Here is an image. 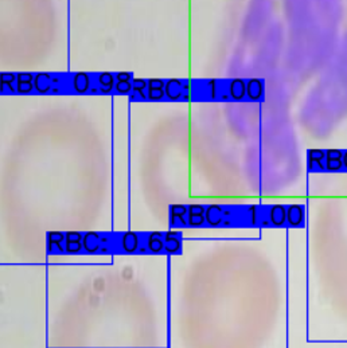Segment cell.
Returning <instances> with one entry per match:
<instances>
[{"label":"cell","mask_w":347,"mask_h":348,"mask_svg":"<svg viewBox=\"0 0 347 348\" xmlns=\"http://www.w3.org/2000/svg\"><path fill=\"white\" fill-rule=\"evenodd\" d=\"M34 79L33 74L30 73H19L16 74V92L22 94H29L34 89Z\"/></svg>","instance_id":"cell-15"},{"label":"cell","mask_w":347,"mask_h":348,"mask_svg":"<svg viewBox=\"0 0 347 348\" xmlns=\"http://www.w3.org/2000/svg\"><path fill=\"white\" fill-rule=\"evenodd\" d=\"M230 211L225 210L220 204H210L209 207H206V223L210 227H218L224 225V221L228 218Z\"/></svg>","instance_id":"cell-3"},{"label":"cell","mask_w":347,"mask_h":348,"mask_svg":"<svg viewBox=\"0 0 347 348\" xmlns=\"http://www.w3.org/2000/svg\"><path fill=\"white\" fill-rule=\"evenodd\" d=\"M71 88L75 93H86L90 89V77L86 73H77L73 75Z\"/></svg>","instance_id":"cell-20"},{"label":"cell","mask_w":347,"mask_h":348,"mask_svg":"<svg viewBox=\"0 0 347 348\" xmlns=\"http://www.w3.org/2000/svg\"><path fill=\"white\" fill-rule=\"evenodd\" d=\"M65 238V252L66 254H78L84 252L83 238L84 233L79 231H66Z\"/></svg>","instance_id":"cell-6"},{"label":"cell","mask_w":347,"mask_h":348,"mask_svg":"<svg viewBox=\"0 0 347 348\" xmlns=\"http://www.w3.org/2000/svg\"><path fill=\"white\" fill-rule=\"evenodd\" d=\"M229 94L233 100L239 101L243 100L247 94V82L239 78H235L229 84Z\"/></svg>","instance_id":"cell-17"},{"label":"cell","mask_w":347,"mask_h":348,"mask_svg":"<svg viewBox=\"0 0 347 348\" xmlns=\"http://www.w3.org/2000/svg\"><path fill=\"white\" fill-rule=\"evenodd\" d=\"M325 167L326 171H331V172L342 170L343 168V152L338 151V149L326 151Z\"/></svg>","instance_id":"cell-12"},{"label":"cell","mask_w":347,"mask_h":348,"mask_svg":"<svg viewBox=\"0 0 347 348\" xmlns=\"http://www.w3.org/2000/svg\"><path fill=\"white\" fill-rule=\"evenodd\" d=\"M144 234L135 233V231H125L119 234L117 238V249L124 254H135L139 253V248L142 245V237Z\"/></svg>","instance_id":"cell-1"},{"label":"cell","mask_w":347,"mask_h":348,"mask_svg":"<svg viewBox=\"0 0 347 348\" xmlns=\"http://www.w3.org/2000/svg\"><path fill=\"white\" fill-rule=\"evenodd\" d=\"M115 77L117 81H131L134 74H131V73H117V74H115Z\"/></svg>","instance_id":"cell-26"},{"label":"cell","mask_w":347,"mask_h":348,"mask_svg":"<svg viewBox=\"0 0 347 348\" xmlns=\"http://www.w3.org/2000/svg\"><path fill=\"white\" fill-rule=\"evenodd\" d=\"M134 89V85H132L131 81H117L115 85V90L120 94H128V93H132Z\"/></svg>","instance_id":"cell-24"},{"label":"cell","mask_w":347,"mask_h":348,"mask_svg":"<svg viewBox=\"0 0 347 348\" xmlns=\"http://www.w3.org/2000/svg\"><path fill=\"white\" fill-rule=\"evenodd\" d=\"M132 85H134V89H132V94H131L132 100H134V98H138V97L139 98H142V100H146L147 98L146 90H147V86H148V82L138 78V79H134Z\"/></svg>","instance_id":"cell-23"},{"label":"cell","mask_w":347,"mask_h":348,"mask_svg":"<svg viewBox=\"0 0 347 348\" xmlns=\"http://www.w3.org/2000/svg\"><path fill=\"white\" fill-rule=\"evenodd\" d=\"M343 167L347 170V152L346 153H343Z\"/></svg>","instance_id":"cell-27"},{"label":"cell","mask_w":347,"mask_h":348,"mask_svg":"<svg viewBox=\"0 0 347 348\" xmlns=\"http://www.w3.org/2000/svg\"><path fill=\"white\" fill-rule=\"evenodd\" d=\"M265 217L268 219L271 226H284V225H287V206H283V204L269 206L268 210L265 211Z\"/></svg>","instance_id":"cell-4"},{"label":"cell","mask_w":347,"mask_h":348,"mask_svg":"<svg viewBox=\"0 0 347 348\" xmlns=\"http://www.w3.org/2000/svg\"><path fill=\"white\" fill-rule=\"evenodd\" d=\"M166 82L162 79H149L147 86V98L153 101L162 100L166 96Z\"/></svg>","instance_id":"cell-13"},{"label":"cell","mask_w":347,"mask_h":348,"mask_svg":"<svg viewBox=\"0 0 347 348\" xmlns=\"http://www.w3.org/2000/svg\"><path fill=\"white\" fill-rule=\"evenodd\" d=\"M325 159H326V151H321V149H311V151L308 152V167H310V170L326 171Z\"/></svg>","instance_id":"cell-14"},{"label":"cell","mask_w":347,"mask_h":348,"mask_svg":"<svg viewBox=\"0 0 347 348\" xmlns=\"http://www.w3.org/2000/svg\"><path fill=\"white\" fill-rule=\"evenodd\" d=\"M105 241H106V238H104V234L96 233V231L84 233V253H86V254H96V253L101 252V249H104L102 248V244Z\"/></svg>","instance_id":"cell-2"},{"label":"cell","mask_w":347,"mask_h":348,"mask_svg":"<svg viewBox=\"0 0 347 348\" xmlns=\"http://www.w3.org/2000/svg\"><path fill=\"white\" fill-rule=\"evenodd\" d=\"M65 238L66 234L62 231H50L46 235V241H47V250L50 254H57V253H66L65 252Z\"/></svg>","instance_id":"cell-8"},{"label":"cell","mask_w":347,"mask_h":348,"mask_svg":"<svg viewBox=\"0 0 347 348\" xmlns=\"http://www.w3.org/2000/svg\"><path fill=\"white\" fill-rule=\"evenodd\" d=\"M165 241V253L168 256L179 254L182 249V234L176 231H167L163 237Z\"/></svg>","instance_id":"cell-10"},{"label":"cell","mask_w":347,"mask_h":348,"mask_svg":"<svg viewBox=\"0 0 347 348\" xmlns=\"http://www.w3.org/2000/svg\"><path fill=\"white\" fill-rule=\"evenodd\" d=\"M287 225L291 227H302L304 225V207L302 204L287 206Z\"/></svg>","instance_id":"cell-11"},{"label":"cell","mask_w":347,"mask_h":348,"mask_svg":"<svg viewBox=\"0 0 347 348\" xmlns=\"http://www.w3.org/2000/svg\"><path fill=\"white\" fill-rule=\"evenodd\" d=\"M206 207L203 204H190L187 211V226L202 227L206 223Z\"/></svg>","instance_id":"cell-5"},{"label":"cell","mask_w":347,"mask_h":348,"mask_svg":"<svg viewBox=\"0 0 347 348\" xmlns=\"http://www.w3.org/2000/svg\"><path fill=\"white\" fill-rule=\"evenodd\" d=\"M265 214L264 208L260 206H248L245 208V218L250 226H257L262 223V215Z\"/></svg>","instance_id":"cell-21"},{"label":"cell","mask_w":347,"mask_h":348,"mask_svg":"<svg viewBox=\"0 0 347 348\" xmlns=\"http://www.w3.org/2000/svg\"><path fill=\"white\" fill-rule=\"evenodd\" d=\"M16 75L11 74V73H6V74H2V86H7L8 89H12V84L15 82Z\"/></svg>","instance_id":"cell-25"},{"label":"cell","mask_w":347,"mask_h":348,"mask_svg":"<svg viewBox=\"0 0 347 348\" xmlns=\"http://www.w3.org/2000/svg\"><path fill=\"white\" fill-rule=\"evenodd\" d=\"M183 84L182 81H178V79H170V81L166 82V96L170 98V100H178L182 97L183 92Z\"/></svg>","instance_id":"cell-22"},{"label":"cell","mask_w":347,"mask_h":348,"mask_svg":"<svg viewBox=\"0 0 347 348\" xmlns=\"http://www.w3.org/2000/svg\"><path fill=\"white\" fill-rule=\"evenodd\" d=\"M51 75L46 74V73H39L35 75L34 79V89L35 92L41 93V94H46L51 90Z\"/></svg>","instance_id":"cell-19"},{"label":"cell","mask_w":347,"mask_h":348,"mask_svg":"<svg viewBox=\"0 0 347 348\" xmlns=\"http://www.w3.org/2000/svg\"><path fill=\"white\" fill-rule=\"evenodd\" d=\"M165 233L161 231H152V233L146 234V244L147 250L151 254H162L165 253V241H163Z\"/></svg>","instance_id":"cell-9"},{"label":"cell","mask_w":347,"mask_h":348,"mask_svg":"<svg viewBox=\"0 0 347 348\" xmlns=\"http://www.w3.org/2000/svg\"><path fill=\"white\" fill-rule=\"evenodd\" d=\"M187 211H189V206L171 204L170 206V227L187 226Z\"/></svg>","instance_id":"cell-7"},{"label":"cell","mask_w":347,"mask_h":348,"mask_svg":"<svg viewBox=\"0 0 347 348\" xmlns=\"http://www.w3.org/2000/svg\"><path fill=\"white\" fill-rule=\"evenodd\" d=\"M264 93V82L258 78H252L247 84V94L249 100L257 101L262 97Z\"/></svg>","instance_id":"cell-16"},{"label":"cell","mask_w":347,"mask_h":348,"mask_svg":"<svg viewBox=\"0 0 347 348\" xmlns=\"http://www.w3.org/2000/svg\"><path fill=\"white\" fill-rule=\"evenodd\" d=\"M115 79V74H111V73H101V74H98L97 88L100 93H104V94L112 93L116 85Z\"/></svg>","instance_id":"cell-18"}]
</instances>
